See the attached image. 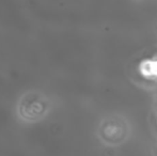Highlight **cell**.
I'll use <instances>...</instances> for the list:
<instances>
[{"mask_svg": "<svg viewBox=\"0 0 157 156\" xmlns=\"http://www.w3.org/2000/svg\"><path fill=\"white\" fill-rule=\"evenodd\" d=\"M139 71L144 77H154L157 76V60H143L140 63Z\"/></svg>", "mask_w": 157, "mask_h": 156, "instance_id": "cell-1", "label": "cell"}]
</instances>
